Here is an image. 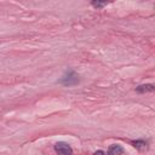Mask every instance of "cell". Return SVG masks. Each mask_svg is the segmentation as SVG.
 Returning <instances> with one entry per match:
<instances>
[{
  "label": "cell",
  "instance_id": "obj_2",
  "mask_svg": "<svg viewBox=\"0 0 155 155\" xmlns=\"http://www.w3.org/2000/svg\"><path fill=\"white\" fill-rule=\"evenodd\" d=\"M53 149H54L57 155H73V153H74L70 144L67 142H63V140L54 143Z\"/></svg>",
  "mask_w": 155,
  "mask_h": 155
},
{
  "label": "cell",
  "instance_id": "obj_3",
  "mask_svg": "<svg viewBox=\"0 0 155 155\" xmlns=\"http://www.w3.org/2000/svg\"><path fill=\"white\" fill-rule=\"evenodd\" d=\"M125 153V149L122 148V145L120 144H111L108 148V151L105 153V155H122Z\"/></svg>",
  "mask_w": 155,
  "mask_h": 155
},
{
  "label": "cell",
  "instance_id": "obj_6",
  "mask_svg": "<svg viewBox=\"0 0 155 155\" xmlns=\"http://www.w3.org/2000/svg\"><path fill=\"white\" fill-rule=\"evenodd\" d=\"M108 4L109 2H107V1H91V6L94 7V8H103Z\"/></svg>",
  "mask_w": 155,
  "mask_h": 155
},
{
  "label": "cell",
  "instance_id": "obj_5",
  "mask_svg": "<svg viewBox=\"0 0 155 155\" xmlns=\"http://www.w3.org/2000/svg\"><path fill=\"white\" fill-rule=\"evenodd\" d=\"M131 144L136 148V149H145V148H148V142L147 140H144V139H136V140H132L131 142Z\"/></svg>",
  "mask_w": 155,
  "mask_h": 155
},
{
  "label": "cell",
  "instance_id": "obj_1",
  "mask_svg": "<svg viewBox=\"0 0 155 155\" xmlns=\"http://www.w3.org/2000/svg\"><path fill=\"white\" fill-rule=\"evenodd\" d=\"M80 82V76L79 74L74 70V69H68L58 80L57 84L65 86V87H71V86H76Z\"/></svg>",
  "mask_w": 155,
  "mask_h": 155
},
{
  "label": "cell",
  "instance_id": "obj_7",
  "mask_svg": "<svg viewBox=\"0 0 155 155\" xmlns=\"http://www.w3.org/2000/svg\"><path fill=\"white\" fill-rule=\"evenodd\" d=\"M93 155H105V153L103 150H97V151L93 153Z\"/></svg>",
  "mask_w": 155,
  "mask_h": 155
},
{
  "label": "cell",
  "instance_id": "obj_4",
  "mask_svg": "<svg viewBox=\"0 0 155 155\" xmlns=\"http://www.w3.org/2000/svg\"><path fill=\"white\" fill-rule=\"evenodd\" d=\"M155 90L153 84H145V85H139L136 87V91L138 93H148V92H153Z\"/></svg>",
  "mask_w": 155,
  "mask_h": 155
}]
</instances>
